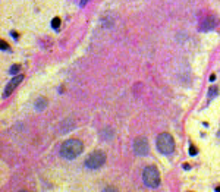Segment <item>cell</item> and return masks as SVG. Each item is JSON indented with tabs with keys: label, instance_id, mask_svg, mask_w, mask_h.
Listing matches in <instances>:
<instances>
[{
	"label": "cell",
	"instance_id": "cell-1",
	"mask_svg": "<svg viewBox=\"0 0 220 192\" xmlns=\"http://www.w3.org/2000/svg\"><path fill=\"white\" fill-rule=\"evenodd\" d=\"M82 151H84V145L79 139H68V141H65L60 147L62 157L68 158V160L76 158Z\"/></svg>",
	"mask_w": 220,
	"mask_h": 192
},
{
	"label": "cell",
	"instance_id": "cell-2",
	"mask_svg": "<svg viewBox=\"0 0 220 192\" xmlns=\"http://www.w3.org/2000/svg\"><path fill=\"white\" fill-rule=\"evenodd\" d=\"M142 182L148 188H157L160 185V175H159L157 167L147 166L142 170Z\"/></svg>",
	"mask_w": 220,
	"mask_h": 192
},
{
	"label": "cell",
	"instance_id": "cell-3",
	"mask_svg": "<svg viewBox=\"0 0 220 192\" xmlns=\"http://www.w3.org/2000/svg\"><path fill=\"white\" fill-rule=\"evenodd\" d=\"M157 150L164 156H169L175 151V141L170 134L163 132L157 136Z\"/></svg>",
	"mask_w": 220,
	"mask_h": 192
},
{
	"label": "cell",
	"instance_id": "cell-4",
	"mask_svg": "<svg viewBox=\"0 0 220 192\" xmlns=\"http://www.w3.org/2000/svg\"><path fill=\"white\" fill-rule=\"evenodd\" d=\"M106 163V154L103 151H94L85 160V166L91 170H97Z\"/></svg>",
	"mask_w": 220,
	"mask_h": 192
},
{
	"label": "cell",
	"instance_id": "cell-5",
	"mask_svg": "<svg viewBox=\"0 0 220 192\" xmlns=\"http://www.w3.org/2000/svg\"><path fill=\"white\" fill-rule=\"evenodd\" d=\"M134 151L137 156H147L148 151H150V147H148V141L144 138V136H140L135 139L134 142Z\"/></svg>",
	"mask_w": 220,
	"mask_h": 192
},
{
	"label": "cell",
	"instance_id": "cell-6",
	"mask_svg": "<svg viewBox=\"0 0 220 192\" xmlns=\"http://www.w3.org/2000/svg\"><path fill=\"white\" fill-rule=\"evenodd\" d=\"M24 79V76L19 75V76H15L13 79H10L8 84H6V88H5V94H3V97H9V95L15 91V88L21 84V81Z\"/></svg>",
	"mask_w": 220,
	"mask_h": 192
},
{
	"label": "cell",
	"instance_id": "cell-7",
	"mask_svg": "<svg viewBox=\"0 0 220 192\" xmlns=\"http://www.w3.org/2000/svg\"><path fill=\"white\" fill-rule=\"evenodd\" d=\"M216 25H217L216 19L213 16H208L200 23V31H211V30H214Z\"/></svg>",
	"mask_w": 220,
	"mask_h": 192
},
{
	"label": "cell",
	"instance_id": "cell-8",
	"mask_svg": "<svg viewBox=\"0 0 220 192\" xmlns=\"http://www.w3.org/2000/svg\"><path fill=\"white\" fill-rule=\"evenodd\" d=\"M46 104H47V100L46 98H38L37 103H35V109L40 111V110H44L46 109Z\"/></svg>",
	"mask_w": 220,
	"mask_h": 192
},
{
	"label": "cell",
	"instance_id": "cell-9",
	"mask_svg": "<svg viewBox=\"0 0 220 192\" xmlns=\"http://www.w3.org/2000/svg\"><path fill=\"white\" fill-rule=\"evenodd\" d=\"M217 92H219V88L213 85V87L208 89V98H213V97H214V95H216Z\"/></svg>",
	"mask_w": 220,
	"mask_h": 192
},
{
	"label": "cell",
	"instance_id": "cell-10",
	"mask_svg": "<svg viewBox=\"0 0 220 192\" xmlns=\"http://www.w3.org/2000/svg\"><path fill=\"white\" fill-rule=\"evenodd\" d=\"M19 70H21V66H19V65H13V66L9 69V74H10V75H16Z\"/></svg>",
	"mask_w": 220,
	"mask_h": 192
},
{
	"label": "cell",
	"instance_id": "cell-11",
	"mask_svg": "<svg viewBox=\"0 0 220 192\" xmlns=\"http://www.w3.org/2000/svg\"><path fill=\"white\" fill-rule=\"evenodd\" d=\"M59 25H60V18H54V19L52 21V27H53L54 30H59Z\"/></svg>",
	"mask_w": 220,
	"mask_h": 192
},
{
	"label": "cell",
	"instance_id": "cell-12",
	"mask_svg": "<svg viewBox=\"0 0 220 192\" xmlns=\"http://www.w3.org/2000/svg\"><path fill=\"white\" fill-rule=\"evenodd\" d=\"M189 154H191V156H195V154H197V150H195V147H191V150H189Z\"/></svg>",
	"mask_w": 220,
	"mask_h": 192
},
{
	"label": "cell",
	"instance_id": "cell-13",
	"mask_svg": "<svg viewBox=\"0 0 220 192\" xmlns=\"http://www.w3.org/2000/svg\"><path fill=\"white\" fill-rule=\"evenodd\" d=\"M6 49H8V44L5 41H2V50H6Z\"/></svg>",
	"mask_w": 220,
	"mask_h": 192
},
{
	"label": "cell",
	"instance_id": "cell-14",
	"mask_svg": "<svg viewBox=\"0 0 220 192\" xmlns=\"http://www.w3.org/2000/svg\"><path fill=\"white\" fill-rule=\"evenodd\" d=\"M87 2H88V0H82V2H81V8H84L87 5Z\"/></svg>",
	"mask_w": 220,
	"mask_h": 192
},
{
	"label": "cell",
	"instance_id": "cell-15",
	"mask_svg": "<svg viewBox=\"0 0 220 192\" xmlns=\"http://www.w3.org/2000/svg\"><path fill=\"white\" fill-rule=\"evenodd\" d=\"M10 34H12V37H13V38H18V34H16V32H10Z\"/></svg>",
	"mask_w": 220,
	"mask_h": 192
}]
</instances>
